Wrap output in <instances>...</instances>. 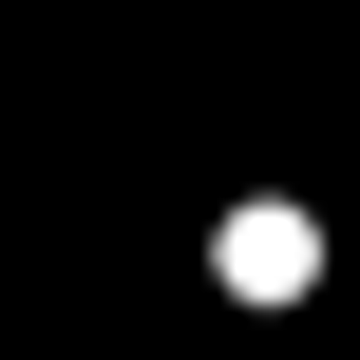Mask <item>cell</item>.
I'll return each mask as SVG.
<instances>
[{"label": "cell", "instance_id": "cell-1", "mask_svg": "<svg viewBox=\"0 0 360 360\" xmlns=\"http://www.w3.org/2000/svg\"><path fill=\"white\" fill-rule=\"evenodd\" d=\"M304 266H323V247H304V209H247V228H228V285H247V304H285Z\"/></svg>", "mask_w": 360, "mask_h": 360}]
</instances>
